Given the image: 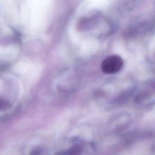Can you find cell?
Here are the masks:
<instances>
[{"label": "cell", "mask_w": 155, "mask_h": 155, "mask_svg": "<svg viewBox=\"0 0 155 155\" xmlns=\"http://www.w3.org/2000/svg\"><path fill=\"white\" fill-rule=\"evenodd\" d=\"M122 58L116 54L107 57L101 63V68L104 73L111 74L119 72L123 67Z\"/></svg>", "instance_id": "obj_1"}, {"label": "cell", "mask_w": 155, "mask_h": 155, "mask_svg": "<svg viewBox=\"0 0 155 155\" xmlns=\"http://www.w3.org/2000/svg\"><path fill=\"white\" fill-rule=\"evenodd\" d=\"M135 102L142 107H150L155 102V96L151 91H141L135 97Z\"/></svg>", "instance_id": "obj_2"}, {"label": "cell", "mask_w": 155, "mask_h": 155, "mask_svg": "<svg viewBox=\"0 0 155 155\" xmlns=\"http://www.w3.org/2000/svg\"><path fill=\"white\" fill-rule=\"evenodd\" d=\"M9 107V104L4 100L0 98V110L5 109Z\"/></svg>", "instance_id": "obj_3"}, {"label": "cell", "mask_w": 155, "mask_h": 155, "mask_svg": "<svg viewBox=\"0 0 155 155\" xmlns=\"http://www.w3.org/2000/svg\"><path fill=\"white\" fill-rule=\"evenodd\" d=\"M152 151L154 154H155V140L152 145Z\"/></svg>", "instance_id": "obj_4"}]
</instances>
